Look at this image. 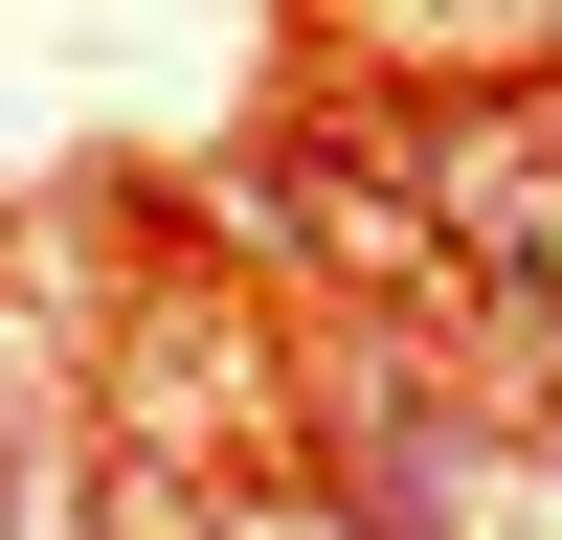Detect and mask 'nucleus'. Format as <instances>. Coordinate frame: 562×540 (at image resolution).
Wrapping results in <instances>:
<instances>
[{
  "label": "nucleus",
  "mask_w": 562,
  "mask_h": 540,
  "mask_svg": "<svg viewBox=\"0 0 562 540\" xmlns=\"http://www.w3.org/2000/svg\"><path fill=\"white\" fill-rule=\"evenodd\" d=\"M428 203H450V248H473V293L562 315V113H450L428 135Z\"/></svg>",
  "instance_id": "1"
},
{
  "label": "nucleus",
  "mask_w": 562,
  "mask_h": 540,
  "mask_svg": "<svg viewBox=\"0 0 562 540\" xmlns=\"http://www.w3.org/2000/svg\"><path fill=\"white\" fill-rule=\"evenodd\" d=\"M540 383H562V315H540Z\"/></svg>",
  "instance_id": "4"
},
{
  "label": "nucleus",
  "mask_w": 562,
  "mask_h": 540,
  "mask_svg": "<svg viewBox=\"0 0 562 540\" xmlns=\"http://www.w3.org/2000/svg\"><path fill=\"white\" fill-rule=\"evenodd\" d=\"M248 540H360V518H248Z\"/></svg>",
  "instance_id": "3"
},
{
  "label": "nucleus",
  "mask_w": 562,
  "mask_h": 540,
  "mask_svg": "<svg viewBox=\"0 0 562 540\" xmlns=\"http://www.w3.org/2000/svg\"><path fill=\"white\" fill-rule=\"evenodd\" d=\"M383 540H562V450H518V428H383Z\"/></svg>",
  "instance_id": "2"
}]
</instances>
